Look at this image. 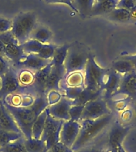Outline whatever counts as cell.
Instances as JSON below:
<instances>
[{
    "label": "cell",
    "mask_w": 136,
    "mask_h": 152,
    "mask_svg": "<svg viewBox=\"0 0 136 152\" xmlns=\"http://www.w3.org/2000/svg\"><path fill=\"white\" fill-rule=\"evenodd\" d=\"M2 102L7 111L13 116L25 139L32 138L33 122L39 114L49 106L46 95L36 97L33 104L29 107H15L2 101Z\"/></svg>",
    "instance_id": "1"
},
{
    "label": "cell",
    "mask_w": 136,
    "mask_h": 152,
    "mask_svg": "<svg viewBox=\"0 0 136 152\" xmlns=\"http://www.w3.org/2000/svg\"><path fill=\"white\" fill-rule=\"evenodd\" d=\"M113 112L95 120H83L80 121L81 130L76 142L72 147L73 152L78 151L89 145L96 139L115 120Z\"/></svg>",
    "instance_id": "2"
},
{
    "label": "cell",
    "mask_w": 136,
    "mask_h": 152,
    "mask_svg": "<svg viewBox=\"0 0 136 152\" xmlns=\"http://www.w3.org/2000/svg\"><path fill=\"white\" fill-rule=\"evenodd\" d=\"M37 26V15L34 12H23L12 20L11 33L19 45L27 40Z\"/></svg>",
    "instance_id": "3"
},
{
    "label": "cell",
    "mask_w": 136,
    "mask_h": 152,
    "mask_svg": "<svg viewBox=\"0 0 136 152\" xmlns=\"http://www.w3.org/2000/svg\"><path fill=\"white\" fill-rule=\"evenodd\" d=\"M107 71V69L98 65L93 55L89 54L85 69L84 71V87L94 92L100 91L103 78Z\"/></svg>",
    "instance_id": "4"
},
{
    "label": "cell",
    "mask_w": 136,
    "mask_h": 152,
    "mask_svg": "<svg viewBox=\"0 0 136 152\" xmlns=\"http://www.w3.org/2000/svg\"><path fill=\"white\" fill-rule=\"evenodd\" d=\"M2 79V86L0 89V100L15 93H30L35 96L32 88L24 87L20 84L18 78L17 69L14 66L3 75L0 76ZM36 97V96H35Z\"/></svg>",
    "instance_id": "5"
},
{
    "label": "cell",
    "mask_w": 136,
    "mask_h": 152,
    "mask_svg": "<svg viewBox=\"0 0 136 152\" xmlns=\"http://www.w3.org/2000/svg\"><path fill=\"white\" fill-rule=\"evenodd\" d=\"M0 40L5 45V57L10 61L13 66L16 65L26 56L21 45H19L11 31L0 34Z\"/></svg>",
    "instance_id": "6"
},
{
    "label": "cell",
    "mask_w": 136,
    "mask_h": 152,
    "mask_svg": "<svg viewBox=\"0 0 136 152\" xmlns=\"http://www.w3.org/2000/svg\"><path fill=\"white\" fill-rule=\"evenodd\" d=\"M88 56L89 54H87L85 52L70 46L64 64L65 70L64 77L72 72L84 71Z\"/></svg>",
    "instance_id": "7"
},
{
    "label": "cell",
    "mask_w": 136,
    "mask_h": 152,
    "mask_svg": "<svg viewBox=\"0 0 136 152\" xmlns=\"http://www.w3.org/2000/svg\"><path fill=\"white\" fill-rule=\"evenodd\" d=\"M63 121L57 120L48 114L41 140L45 141L47 151L57 142H60V133L61 130Z\"/></svg>",
    "instance_id": "8"
},
{
    "label": "cell",
    "mask_w": 136,
    "mask_h": 152,
    "mask_svg": "<svg viewBox=\"0 0 136 152\" xmlns=\"http://www.w3.org/2000/svg\"><path fill=\"white\" fill-rule=\"evenodd\" d=\"M111 112L112 110L107 105V101L102 97H100L97 99L92 100L84 104L81 121L95 120L110 113Z\"/></svg>",
    "instance_id": "9"
},
{
    "label": "cell",
    "mask_w": 136,
    "mask_h": 152,
    "mask_svg": "<svg viewBox=\"0 0 136 152\" xmlns=\"http://www.w3.org/2000/svg\"><path fill=\"white\" fill-rule=\"evenodd\" d=\"M121 78V75L113 71L112 69L107 70L103 78L100 87V91L102 94L103 93V98L106 101L111 99L112 96L117 92L120 85Z\"/></svg>",
    "instance_id": "10"
},
{
    "label": "cell",
    "mask_w": 136,
    "mask_h": 152,
    "mask_svg": "<svg viewBox=\"0 0 136 152\" xmlns=\"http://www.w3.org/2000/svg\"><path fill=\"white\" fill-rule=\"evenodd\" d=\"M80 130V121H74L71 120L64 121L60 133V141L69 148H72V145L78 137Z\"/></svg>",
    "instance_id": "11"
},
{
    "label": "cell",
    "mask_w": 136,
    "mask_h": 152,
    "mask_svg": "<svg viewBox=\"0 0 136 152\" xmlns=\"http://www.w3.org/2000/svg\"><path fill=\"white\" fill-rule=\"evenodd\" d=\"M130 130L131 126H125L119 121L114 122L108 132L107 145L109 149H118L122 146L123 141Z\"/></svg>",
    "instance_id": "12"
},
{
    "label": "cell",
    "mask_w": 136,
    "mask_h": 152,
    "mask_svg": "<svg viewBox=\"0 0 136 152\" xmlns=\"http://www.w3.org/2000/svg\"><path fill=\"white\" fill-rule=\"evenodd\" d=\"M114 95H123L125 98L136 99V70L122 76L119 89Z\"/></svg>",
    "instance_id": "13"
},
{
    "label": "cell",
    "mask_w": 136,
    "mask_h": 152,
    "mask_svg": "<svg viewBox=\"0 0 136 152\" xmlns=\"http://www.w3.org/2000/svg\"><path fill=\"white\" fill-rule=\"evenodd\" d=\"M72 105L71 100L68 99L67 97H63L59 102L52 105L47 107L48 113L50 115L54 117L55 119L61 121H66L70 120L69 117V109Z\"/></svg>",
    "instance_id": "14"
},
{
    "label": "cell",
    "mask_w": 136,
    "mask_h": 152,
    "mask_svg": "<svg viewBox=\"0 0 136 152\" xmlns=\"http://www.w3.org/2000/svg\"><path fill=\"white\" fill-rule=\"evenodd\" d=\"M50 62L51 60L41 59L36 54H26V56L14 66L15 68H23L36 72L47 66Z\"/></svg>",
    "instance_id": "15"
},
{
    "label": "cell",
    "mask_w": 136,
    "mask_h": 152,
    "mask_svg": "<svg viewBox=\"0 0 136 152\" xmlns=\"http://www.w3.org/2000/svg\"><path fill=\"white\" fill-rule=\"evenodd\" d=\"M52 64L50 62L47 66H45L41 70L35 72L34 76V81L31 86V88L33 90L36 97L45 95V86L47 83L48 76L50 75V72L52 68Z\"/></svg>",
    "instance_id": "16"
},
{
    "label": "cell",
    "mask_w": 136,
    "mask_h": 152,
    "mask_svg": "<svg viewBox=\"0 0 136 152\" xmlns=\"http://www.w3.org/2000/svg\"><path fill=\"white\" fill-rule=\"evenodd\" d=\"M64 75H65L64 70H60L52 65L50 75L48 76L47 83L45 86V95L52 90H57V91L61 90V83L64 78Z\"/></svg>",
    "instance_id": "17"
},
{
    "label": "cell",
    "mask_w": 136,
    "mask_h": 152,
    "mask_svg": "<svg viewBox=\"0 0 136 152\" xmlns=\"http://www.w3.org/2000/svg\"><path fill=\"white\" fill-rule=\"evenodd\" d=\"M0 128L12 132L21 133L18 126L16 124L13 116L10 115L5 106L1 103V114H0ZM22 134V133H21Z\"/></svg>",
    "instance_id": "18"
},
{
    "label": "cell",
    "mask_w": 136,
    "mask_h": 152,
    "mask_svg": "<svg viewBox=\"0 0 136 152\" xmlns=\"http://www.w3.org/2000/svg\"><path fill=\"white\" fill-rule=\"evenodd\" d=\"M118 2L119 0H106L101 2H95L90 16L107 15L116 8Z\"/></svg>",
    "instance_id": "19"
},
{
    "label": "cell",
    "mask_w": 136,
    "mask_h": 152,
    "mask_svg": "<svg viewBox=\"0 0 136 152\" xmlns=\"http://www.w3.org/2000/svg\"><path fill=\"white\" fill-rule=\"evenodd\" d=\"M52 37V33L50 28L45 26L39 25V26H36L35 28H33L30 39L37 40L38 42L45 45V44H49Z\"/></svg>",
    "instance_id": "20"
},
{
    "label": "cell",
    "mask_w": 136,
    "mask_h": 152,
    "mask_svg": "<svg viewBox=\"0 0 136 152\" xmlns=\"http://www.w3.org/2000/svg\"><path fill=\"white\" fill-rule=\"evenodd\" d=\"M70 46H71L70 45H64L57 47L53 56L51 59V63L57 68L60 69V70H64V61L66 59L67 54H68Z\"/></svg>",
    "instance_id": "21"
},
{
    "label": "cell",
    "mask_w": 136,
    "mask_h": 152,
    "mask_svg": "<svg viewBox=\"0 0 136 152\" xmlns=\"http://www.w3.org/2000/svg\"><path fill=\"white\" fill-rule=\"evenodd\" d=\"M48 113L47 108L39 114L38 118L36 119L35 121L33 122V126H32V138L39 140L41 137L43 130L45 128V124L47 119Z\"/></svg>",
    "instance_id": "22"
},
{
    "label": "cell",
    "mask_w": 136,
    "mask_h": 152,
    "mask_svg": "<svg viewBox=\"0 0 136 152\" xmlns=\"http://www.w3.org/2000/svg\"><path fill=\"white\" fill-rule=\"evenodd\" d=\"M107 18L110 21H115V22H119V23H126L131 21V13L129 10L123 8L116 7L111 13L106 15Z\"/></svg>",
    "instance_id": "23"
},
{
    "label": "cell",
    "mask_w": 136,
    "mask_h": 152,
    "mask_svg": "<svg viewBox=\"0 0 136 152\" xmlns=\"http://www.w3.org/2000/svg\"><path fill=\"white\" fill-rule=\"evenodd\" d=\"M112 69L119 75H121L122 76L136 70L135 66L131 62L123 59V57L112 63Z\"/></svg>",
    "instance_id": "24"
},
{
    "label": "cell",
    "mask_w": 136,
    "mask_h": 152,
    "mask_svg": "<svg viewBox=\"0 0 136 152\" xmlns=\"http://www.w3.org/2000/svg\"><path fill=\"white\" fill-rule=\"evenodd\" d=\"M64 85L69 87L84 86V77L83 71H76L69 74L63 78Z\"/></svg>",
    "instance_id": "25"
},
{
    "label": "cell",
    "mask_w": 136,
    "mask_h": 152,
    "mask_svg": "<svg viewBox=\"0 0 136 152\" xmlns=\"http://www.w3.org/2000/svg\"><path fill=\"white\" fill-rule=\"evenodd\" d=\"M24 144L27 152H47L45 142L41 139H25Z\"/></svg>",
    "instance_id": "26"
},
{
    "label": "cell",
    "mask_w": 136,
    "mask_h": 152,
    "mask_svg": "<svg viewBox=\"0 0 136 152\" xmlns=\"http://www.w3.org/2000/svg\"><path fill=\"white\" fill-rule=\"evenodd\" d=\"M73 3L78 14L84 18L90 16L93 6L95 4V0H73Z\"/></svg>",
    "instance_id": "27"
},
{
    "label": "cell",
    "mask_w": 136,
    "mask_h": 152,
    "mask_svg": "<svg viewBox=\"0 0 136 152\" xmlns=\"http://www.w3.org/2000/svg\"><path fill=\"white\" fill-rule=\"evenodd\" d=\"M20 84L24 87H30L34 81L35 72L23 68H16Z\"/></svg>",
    "instance_id": "28"
},
{
    "label": "cell",
    "mask_w": 136,
    "mask_h": 152,
    "mask_svg": "<svg viewBox=\"0 0 136 152\" xmlns=\"http://www.w3.org/2000/svg\"><path fill=\"white\" fill-rule=\"evenodd\" d=\"M25 138L22 137L0 147V152H27L24 144Z\"/></svg>",
    "instance_id": "29"
},
{
    "label": "cell",
    "mask_w": 136,
    "mask_h": 152,
    "mask_svg": "<svg viewBox=\"0 0 136 152\" xmlns=\"http://www.w3.org/2000/svg\"><path fill=\"white\" fill-rule=\"evenodd\" d=\"M24 137L21 133L12 132L0 128V147Z\"/></svg>",
    "instance_id": "30"
},
{
    "label": "cell",
    "mask_w": 136,
    "mask_h": 152,
    "mask_svg": "<svg viewBox=\"0 0 136 152\" xmlns=\"http://www.w3.org/2000/svg\"><path fill=\"white\" fill-rule=\"evenodd\" d=\"M44 44L38 42L34 40H28L26 42L21 45L25 54H36L38 55L43 47Z\"/></svg>",
    "instance_id": "31"
},
{
    "label": "cell",
    "mask_w": 136,
    "mask_h": 152,
    "mask_svg": "<svg viewBox=\"0 0 136 152\" xmlns=\"http://www.w3.org/2000/svg\"><path fill=\"white\" fill-rule=\"evenodd\" d=\"M57 46L52 44H45L43 45V47L41 48V49L38 54L39 57H41V59H46V60H51V59L53 56L54 52Z\"/></svg>",
    "instance_id": "32"
},
{
    "label": "cell",
    "mask_w": 136,
    "mask_h": 152,
    "mask_svg": "<svg viewBox=\"0 0 136 152\" xmlns=\"http://www.w3.org/2000/svg\"><path fill=\"white\" fill-rule=\"evenodd\" d=\"M84 104H74L69 109V117L71 121H80L83 113Z\"/></svg>",
    "instance_id": "33"
},
{
    "label": "cell",
    "mask_w": 136,
    "mask_h": 152,
    "mask_svg": "<svg viewBox=\"0 0 136 152\" xmlns=\"http://www.w3.org/2000/svg\"><path fill=\"white\" fill-rule=\"evenodd\" d=\"M63 95L61 94V91H57V90H52L46 94V99L49 103V105H52L53 104H56L61 99Z\"/></svg>",
    "instance_id": "34"
},
{
    "label": "cell",
    "mask_w": 136,
    "mask_h": 152,
    "mask_svg": "<svg viewBox=\"0 0 136 152\" xmlns=\"http://www.w3.org/2000/svg\"><path fill=\"white\" fill-rule=\"evenodd\" d=\"M13 66V64L5 56H0V76L6 74Z\"/></svg>",
    "instance_id": "35"
},
{
    "label": "cell",
    "mask_w": 136,
    "mask_h": 152,
    "mask_svg": "<svg viewBox=\"0 0 136 152\" xmlns=\"http://www.w3.org/2000/svg\"><path fill=\"white\" fill-rule=\"evenodd\" d=\"M47 152H73L72 151L71 148L67 147L66 145L62 143L61 141L57 142L52 147H51L50 149L48 150Z\"/></svg>",
    "instance_id": "36"
},
{
    "label": "cell",
    "mask_w": 136,
    "mask_h": 152,
    "mask_svg": "<svg viewBox=\"0 0 136 152\" xmlns=\"http://www.w3.org/2000/svg\"><path fill=\"white\" fill-rule=\"evenodd\" d=\"M120 121H122V123H128L131 122V120L134 119V113L133 109H125L124 110L121 111V114L119 116Z\"/></svg>",
    "instance_id": "37"
},
{
    "label": "cell",
    "mask_w": 136,
    "mask_h": 152,
    "mask_svg": "<svg viewBox=\"0 0 136 152\" xmlns=\"http://www.w3.org/2000/svg\"><path fill=\"white\" fill-rule=\"evenodd\" d=\"M12 21L0 17V34L11 30Z\"/></svg>",
    "instance_id": "38"
},
{
    "label": "cell",
    "mask_w": 136,
    "mask_h": 152,
    "mask_svg": "<svg viewBox=\"0 0 136 152\" xmlns=\"http://www.w3.org/2000/svg\"><path fill=\"white\" fill-rule=\"evenodd\" d=\"M45 2L49 3V4H64L67 5L68 7H69L75 13L78 14L77 10L74 6L73 0H46Z\"/></svg>",
    "instance_id": "39"
},
{
    "label": "cell",
    "mask_w": 136,
    "mask_h": 152,
    "mask_svg": "<svg viewBox=\"0 0 136 152\" xmlns=\"http://www.w3.org/2000/svg\"><path fill=\"white\" fill-rule=\"evenodd\" d=\"M136 7V2L135 0H119L117 7L126 9L127 10H131Z\"/></svg>",
    "instance_id": "40"
},
{
    "label": "cell",
    "mask_w": 136,
    "mask_h": 152,
    "mask_svg": "<svg viewBox=\"0 0 136 152\" xmlns=\"http://www.w3.org/2000/svg\"><path fill=\"white\" fill-rule=\"evenodd\" d=\"M75 152H105L104 151H103L102 149L100 148H98V147H84L83 149L80 150L78 151H75Z\"/></svg>",
    "instance_id": "41"
},
{
    "label": "cell",
    "mask_w": 136,
    "mask_h": 152,
    "mask_svg": "<svg viewBox=\"0 0 136 152\" xmlns=\"http://www.w3.org/2000/svg\"><path fill=\"white\" fill-rule=\"evenodd\" d=\"M123 58L126 59V60H129V61L131 62V64L135 66V67L136 69V55H133V56H123Z\"/></svg>",
    "instance_id": "42"
},
{
    "label": "cell",
    "mask_w": 136,
    "mask_h": 152,
    "mask_svg": "<svg viewBox=\"0 0 136 152\" xmlns=\"http://www.w3.org/2000/svg\"><path fill=\"white\" fill-rule=\"evenodd\" d=\"M4 53H5V45L0 40V56H5Z\"/></svg>",
    "instance_id": "43"
},
{
    "label": "cell",
    "mask_w": 136,
    "mask_h": 152,
    "mask_svg": "<svg viewBox=\"0 0 136 152\" xmlns=\"http://www.w3.org/2000/svg\"><path fill=\"white\" fill-rule=\"evenodd\" d=\"M130 13H131V20H136V7L130 10Z\"/></svg>",
    "instance_id": "44"
},
{
    "label": "cell",
    "mask_w": 136,
    "mask_h": 152,
    "mask_svg": "<svg viewBox=\"0 0 136 152\" xmlns=\"http://www.w3.org/2000/svg\"><path fill=\"white\" fill-rule=\"evenodd\" d=\"M133 113H134V121H135V122L136 123V102L135 104H134L133 106Z\"/></svg>",
    "instance_id": "45"
},
{
    "label": "cell",
    "mask_w": 136,
    "mask_h": 152,
    "mask_svg": "<svg viewBox=\"0 0 136 152\" xmlns=\"http://www.w3.org/2000/svg\"><path fill=\"white\" fill-rule=\"evenodd\" d=\"M118 150H119V152H126V151L124 150V148L123 147V146H120V147H119Z\"/></svg>",
    "instance_id": "46"
},
{
    "label": "cell",
    "mask_w": 136,
    "mask_h": 152,
    "mask_svg": "<svg viewBox=\"0 0 136 152\" xmlns=\"http://www.w3.org/2000/svg\"><path fill=\"white\" fill-rule=\"evenodd\" d=\"M109 152H119V150H118V149H112V150H110Z\"/></svg>",
    "instance_id": "47"
},
{
    "label": "cell",
    "mask_w": 136,
    "mask_h": 152,
    "mask_svg": "<svg viewBox=\"0 0 136 152\" xmlns=\"http://www.w3.org/2000/svg\"><path fill=\"white\" fill-rule=\"evenodd\" d=\"M1 86H2V79H1V77H0V89H1Z\"/></svg>",
    "instance_id": "48"
},
{
    "label": "cell",
    "mask_w": 136,
    "mask_h": 152,
    "mask_svg": "<svg viewBox=\"0 0 136 152\" xmlns=\"http://www.w3.org/2000/svg\"><path fill=\"white\" fill-rule=\"evenodd\" d=\"M1 103H2V101L0 100V114H1Z\"/></svg>",
    "instance_id": "49"
},
{
    "label": "cell",
    "mask_w": 136,
    "mask_h": 152,
    "mask_svg": "<svg viewBox=\"0 0 136 152\" xmlns=\"http://www.w3.org/2000/svg\"><path fill=\"white\" fill-rule=\"evenodd\" d=\"M135 2H136V0H135Z\"/></svg>",
    "instance_id": "50"
},
{
    "label": "cell",
    "mask_w": 136,
    "mask_h": 152,
    "mask_svg": "<svg viewBox=\"0 0 136 152\" xmlns=\"http://www.w3.org/2000/svg\"><path fill=\"white\" fill-rule=\"evenodd\" d=\"M45 1H46V0H45Z\"/></svg>",
    "instance_id": "51"
},
{
    "label": "cell",
    "mask_w": 136,
    "mask_h": 152,
    "mask_svg": "<svg viewBox=\"0 0 136 152\" xmlns=\"http://www.w3.org/2000/svg\"></svg>",
    "instance_id": "52"
}]
</instances>
